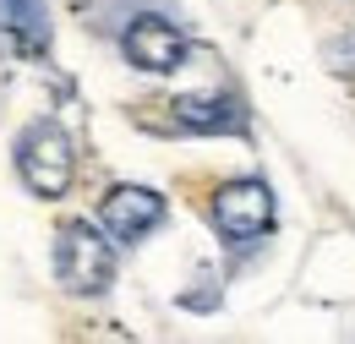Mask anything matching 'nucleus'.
Masks as SVG:
<instances>
[{"mask_svg":"<svg viewBox=\"0 0 355 344\" xmlns=\"http://www.w3.org/2000/svg\"><path fill=\"white\" fill-rule=\"evenodd\" d=\"M208 218H214V230H219V241L230 252H257L268 235H273V224H279V203H273V186H268L263 175H241V180H224L219 191H214V203H208Z\"/></svg>","mask_w":355,"mask_h":344,"instance_id":"nucleus-1","label":"nucleus"},{"mask_svg":"<svg viewBox=\"0 0 355 344\" xmlns=\"http://www.w3.org/2000/svg\"><path fill=\"white\" fill-rule=\"evenodd\" d=\"M55 279H60L66 295H83V301L104 295L115 284V246L93 218L60 224V235H55Z\"/></svg>","mask_w":355,"mask_h":344,"instance_id":"nucleus-2","label":"nucleus"},{"mask_svg":"<svg viewBox=\"0 0 355 344\" xmlns=\"http://www.w3.org/2000/svg\"><path fill=\"white\" fill-rule=\"evenodd\" d=\"M17 175L44 203L66 197L71 180H77V142H71V131L60 121H49V115L33 121V126H22V137H17Z\"/></svg>","mask_w":355,"mask_h":344,"instance_id":"nucleus-3","label":"nucleus"},{"mask_svg":"<svg viewBox=\"0 0 355 344\" xmlns=\"http://www.w3.org/2000/svg\"><path fill=\"white\" fill-rule=\"evenodd\" d=\"M121 55H126V66L148 71V77H170V71L186 66L191 39L180 33L170 17H159V11H137L132 22L121 28Z\"/></svg>","mask_w":355,"mask_h":344,"instance_id":"nucleus-4","label":"nucleus"},{"mask_svg":"<svg viewBox=\"0 0 355 344\" xmlns=\"http://www.w3.org/2000/svg\"><path fill=\"white\" fill-rule=\"evenodd\" d=\"M164 224V197L153 191V186H110L104 191V203H98V230L115 241V246H137V241H148L153 230Z\"/></svg>","mask_w":355,"mask_h":344,"instance_id":"nucleus-5","label":"nucleus"},{"mask_svg":"<svg viewBox=\"0 0 355 344\" xmlns=\"http://www.w3.org/2000/svg\"><path fill=\"white\" fill-rule=\"evenodd\" d=\"M170 131L186 137H241L246 131V104L235 93H180L170 104Z\"/></svg>","mask_w":355,"mask_h":344,"instance_id":"nucleus-6","label":"nucleus"},{"mask_svg":"<svg viewBox=\"0 0 355 344\" xmlns=\"http://www.w3.org/2000/svg\"><path fill=\"white\" fill-rule=\"evenodd\" d=\"M49 0H0V44L17 60H49Z\"/></svg>","mask_w":355,"mask_h":344,"instance_id":"nucleus-7","label":"nucleus"},{"mask_svg":"<svg viewBox=\"0 0 355 344\" xmlns=\"http://www.w3.org/2000/svg\"><path fill=\"white\" fill-rule=\"evenodd\" d=\"M328 60H334L339 71H355V39H339L334 49H328Z\"/></svg>","mask_w":355,"mask_h":344,"instance_id":"nucleus-8","label":"nucleus"}]
</instances>
